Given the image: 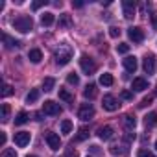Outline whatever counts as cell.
Here are the masks:
<instances>
[{
  "mask_svg": "<svg viewBox=\"0 0 157 157\" xmlns=\"http://www.w3.org/2000/svg\"><path fill=\"white\" fill-rule=\"evenodd\" d=\"M87 157H89V155H87Z\"/></svg>",
  "mask_w": 157,
  "mask_h": 157,
  "instance_id": "obj_49",
  "label": "cell"
},
{
  "mask_svg": "<svg viewBox=\"0 0 157 157\" xmlns=\"http://www.w3.org/2000/svg\"><path fill=\"white\" fill-rule=\"evenodd\" d=\"M74 8H83V2H72Z\"/></svg>",
  "mask_w": 157,
  "mask_h": 157,
  "instance_id": "obj_44",
  "label": "cell"
},
{
  "mask_svg": "<svg viewBox=\"0 0 157 157\" xmlns=\"http://www.w3.org/2000/svg\"><path fill=\"white\" fill-rule=\"evenodd\" d=\"M126 140H128V142H131V140H135V133H131V131H128V135H126Z\"/></svg>",
  "mask_w": 157,
  "mask_h": 157,
  "instance_id": "obj_41",
  "label": "cell"
},
{
  "mask_svg": "<svg viewBox=\"0 0 157 157\" xmlns=\"http://www.w3.org/2000/svg\"><path fill=\"white\" fill-rule=\"evenodd\" d=\"M102 105H104V109H107V111H117V109L120 107L118 100H117L113 94H105L104 100H102Z\"/></svg>",
  "mask_w": 157,
  "mask_h": 157,
  "instance_id": "obj_6",
  "label": "cell"
},
{
  "mask_svg": "<svg viewBox=\"0 0 157 157\" xmlns=\"http://www.w3.org/2000/svg\"><path fill=\"white\" fill-rule=\"evenodd\" d=\"M67 82H68L70 85H78V83H80V78H78V74H74V72H72V74H68V76H67Z\"/></svg>",
  "mask_w": 157,
  "mask_h": 157,
  "instance_id": "obj_31",
  "label": "cell"
},
{
  "mask_svg": "<svg viewBox=\"0 0 157 157\" xmlns=\"http://www.w3.org/2000/svg\"><path fill=\"white\" fill-rule=\"evenodd\" d=\"M15 144L19 146V148H24V146H28L30 144V139H32V135H30V131H19V133H15Z\"/></svg>",
  "mask_w": 157,
  "mask_h": 157,
  "instance_id": "obj_9",
  "label": "cell"
},
{
  "mask_svg": "<svg viewBox=\"0 0 157 157\" xmlns=\"http://www.w3.org/2000/svg\"><path fill=\"white\" fill-rule=\"evenodd\" d=\"M65 157H78V151L74 148H67L65 150Z\"/></svg>",
  "mask_w": 157,
  "mask_h": 157,
  "instance_id": "obj_38",
  "label": "cell"
},
{
  "mask_svg": "<svg viewBox=\"0 0 157 157\" xmlns=\"http://www.w3.org/2000/svg\"><path fill=\"white\" fill-rule=\"evenodd\" d=\"M2 39H4V43H6V46H8V48H19V46H21V43H19V41H15V39H11L8 33H4V35H2Z\"/></svg>",
  "mask_w": 157,
  "mask_h": 157,
  "instance_id": "obj_20",
  "label": "cell"
},
{
  "mask_svg": "<svg viewBox=\"0 0 157 157\" xmlns=\"http://www.w3.org/2000/svg\"><path fill=\"white\" fill-rule=\"evenodd\" d=\"M46 4H48L46 0H37V2L32 4V10H39V8H43V6H46Z\"/></svg>",
  "mask_w": 157,
  "mask_h": 157,
  "instance_id": "obj_37",
  "label": "cell"
},
{
  "mask_svg": "<svg viewBox=\"0 0 157 157\" xmlns=\"http://www.w3.org/2000/svg\"><path fill=\"white\" fill-rule=\"evenodd\" d=\"M100 83H102V85H105V87H111V85L115 83V80H113V76H111V74H107V72H105V74H102V76H100Z\"/></svg>",
  "mask_w": 157,
  "mask_h": 157,
  "instance_id": "obj_22",
  "label": "cell"
},
{
  "mask_svg": "<svg viewBox=\"0 0 157 157\" xmlns=\"http://www.w3.org/2000/svg\"><path fill=\"white\" fill-rule=\"evenodd\" d=\"M131 89H133L135 93L146 91V89H148V80H144V78H135L133 83H131Z\"/></svg>",
  "mask_w": 157,
  "mask_h": 157,
  "instance_id": "obj_13",
  "label": "cell"
},
{
  "mask_svg": "<svg viewBox=\"0 0 157 157\" xmlns=\"http://www.w3.org/2000/svg\"><path fill=\"white\" fill-rule=\"evenodd\" d=\"M151 22H153V28L157 30V17L155 15H151Z\"/></svg>",
  "mask_w": 157,
  "mask_h": 157,
  "instance_id": "obj_43",
  "label": "cell"
},
{
  "mask_svg": "<svg viewBox=\"0 0 157 157\" xmlns=\"http://www.w3.org/2000/svg\"><path fill=\"white\" fill-rule=\"evenodd\" d=\"M142 68H144V72H146V74H153V72H155L157 63H155V56H153V54H148V56L144 57Z\"/></svg>",
  "mask_w": 157,
  "mask_h": 157,
  "instance_id": "obj_8",
  "label": "cell"
},
{
  "mask_svg": "<svg viewBox=\"0 0 157 157\" xmlns=\"http://www.w3.org/2000/svg\"><path fill=\"white\" fill-rule=\"evenodd\" d=\"M96 133H98V137H100L102 140H111V139L115 137V129H113L111 126H100V128L96 129Z\"/></svg>",
  "mask_w": 157,
  "mask_h": 157,
  "instance_id": "obj_12",
  "label": "cell"
},
{
  "mask_svg": "<svg viewBox=\"0 0 157 157\" xmlns=\"http://www.w3.org/2000/svg\"><path fill=\"white\" fill-rule=\"evenodd\" d=\"M28 157H37V155H28Z\"/></svg>",
  "mask_w": 157,
  "mask_h": 157,
  "instance_id": "obj_47",
  "label": "cell"
},
{
  "mask_svg": "<svg viewBox=\"0 0 157 157\" xmlns=\"http://www.w3.org/2000/svg\"><path fill=\"white\" fill-rule=\"evenodd\" d=\"M144 124L146 126H155L157 124V113H148L144 117Z\"/></svg>",
  "mask_w": 157,
  "mask_h": 157,
  "instance_id": "obj_24",
  "label": "cell"
},
{
  "mask_svg": "<svg viewBox=\"0 0 157 157\" xmlns=\"http://www.w3.org/2000/svg\"><path fill=\"white\" fill-rule=\"evenodd\" d=\"M33 117H35V120H43V118H41V117H43V115H41V113H35V115H33Z\"/></svg>",
  "mask_w": 157,
  "mask_h": 157,
  "instance_id": "obj_45",
  "label": "cell"
},
{
  "mask_svg": "<svg viewBox=\"0 0 157 157\" xmlns=\"http://www.w3.org/2000/svg\"><path fill=\"white\" fill-rule=\"evenodd\" d=\"M61 105L59 104H56V102H52V100H46L44 104H43V113L44 115H50V117H57V115H61Z\"/></svg>",
  "mask_w": 157,
  "mask_h": 157,
  "instance_id": "obj_4",
  "label": "cell"
},
{
  "mask_svg": "<svg viewBox=\"0 0 157 157\" xmlns=\"http://www.w3.org/2000/svg\"><path fill=\"white\" fill-rule=\"evenodd\" d=\"M54 21H56V19H54V13H43V15H41V24H43V26H52Z\"/></svg>",
  "mask_w": 157,
  "mask_h": 157,
  "instance_id": "obj_19",
  "label": "cell"
},
{
  "mask_svg": "<svg viewBox=\"0 0 157 157\" xmlns=\"http://www.w3.org/2000/svg\"><path fill=\"white\" fill-rule=\"evenodd\" d=\"M122 10H124V17L126 19H133L135 11H137V6H135L133 0H124V2H122Z\"/></svg>",
  "mask_w": 157,
  "mask_h": 157,
  "instance_id": "obj_11",
  "label": "cell"
},
{
  "mask_svg": "<svg viewBox=\"0 0 157 157\" xmlns=\"http://www.w3.org/2000/svg\"><path fill=\"white\" fill-rule=\"evenodd\" d=\"M72 131V122L70 120H63L61 122V133H70Z\"/></svg>",
  "mask_w": 157,
  "mask_h": 157,
  "instance_id": "obj_30",
  "label": "cell"
},
{
  "mask_svg": "<svg viewBox=\"0 0 157 157\" xmlns=\"http://www.w3.org/2000/svg\"><path fill=\"white\" fill-rule=\"evenodd\" d=\"M72 46L70 44H67V43H61L57 48H56V52H54V59H56V63L57 65H67L70 59H72Z\"/></svg>",
  "mask_w": 157,
  "mask_h": 157,
  "instance_id": "obj_1",
  "label": "cell"
},
{
  "mask_svg": "<svg viewBox=\"0 0 157 157\" xmlns=\"http://www.w3.org/2000/svg\"><path fill=\"white\" fill-rule=\"evenodd\" d=\"M122 122H124V128H126L128 131H133V129H135V126H137V120H135V117H133V115H126Z\"/></svg>",
  "mask_w": 157,
  "mask_h": 157,
  "instance_id": "obj_17",
  "label": "cell"
},
{
  "mask_svg": "<svg viewBox=\"0 0 157 157\" xmlns=\"http://www.w3.org/2000/svg\"><path fill=\"white\" fill-rule=\"evenodd\" d=\"M96 94H98V91H96V85H93V83H91V85H87V87H85V91H83V96H85V98H89V100H93Z\"/></svg>",
  "mask_w": 157,
  "mask_h": 157,
  "instance_id": "obj_18",
  "label": "cell"
},
{
  "mask_svg": "<svg viewBox=\"0 0 157 157\" xmlns=\"http://www.w3.org/2000/svg\"><path fill=\"white\" fill-rule=\"evenodd\" d=\"M137 157H153V155H151V151H150V150H144V148H142V150H139V151H137Z\"/></svg>",
  "mask_w": 157,
  "mask_h": 157,
  "instance_id": "obj_35",
  "label": "cell"
},
{
  "mask_svg": "<svg viewBox=\"0 0 157 157\" xmlns=\"http://www.w3.org/2000/svg\"><path fill=\"white\" fill-rule=\"evenodd\" d=\"M155 94H157V87H155Z\"/></svg>",
  "mask_w": 157,
  "mask_h": 157,
  "instance_id": "obj_48",
  "label": "cell"
},
{
  "mask_svg": "<svg viewBox=\"0 0 157 157\" xmlns=\"http://www.w3.org/2000/svg\"><path fill=\"white\" fill-rule=\"evenodd\" d=\"M124 151H126V148H124V146H118V144H113V146L109 148V153L115 155V157H117V155H122Z\"/></svg>",
  "mask_w": 157,
  "mask_h": 157,
  "instance_id": "obj_26",
  "label": "cell"
},
{
  "mask_svg": "<svg viewBox=\"0 0 157 157\" xmlns=\"http://www.w3.org/2000/svg\"><path fill=\"white\" fill-rule=\"evenodd\" d=\"M2 157H17V151H15V150H11V148H6V150H4V153H2Z\"/></svg>",
  "mask_w": 157,
  "mask_h": 157,
  "instance_id": "obj_36",
  "label": "cell"
},
{
  "mask_svg": "<svg viewBox=\"0 0 157 157\" xmlns=\"http://www.w3.org/2000/svg\"><path fill=\"white\" fill-rule=\"evenodd\" d=\"M117 52H118V54H128V52H129V44H128V43H120V44L117 46Z\"/></svg>",
  "mask_w": 157,
  "mask_h": 157,
  "instance_id": "obj_32",
  "label": "cell"
},
{
  "mask_svg": "<svg viewBox=\"0 0 157 157\" xmlns=\"http://www.w3.org/2000/svg\"><path fill=\"white\" fill-rule=\"evenodd\" d=\"M150 104H151V98L148 96V98H144V100L139 104V107H146V105H150Z\"/></svg>",
  "mask_w": 157,
  "mask_h": 157,
  "instance_id": "obj_39",
  "label": "cell"
},
{
  "mask_svg": "<svg viewBox=\"0 0 157 157\" xmlns=\"http://www.w3.org/2000/svg\"><path fill=\"white\" fill-rule=\"evenodd\" d=\"M155 150H157V140H155Z\"/></svg>",
  "mask_w": 157,
  "mask_h": 157,
  "instance_id": "obj_46",
  "label": "cell"
},
{
  "mask_svg": "<svg viewBox=\"0 0 157 157\" xmlns=\"http://www.w3.org/2000/svg\"><path fill=\"white\" fill-rule=\"evenodd\" d=\"M128 35H129V39H131L133 43H142V41H144V32H142L139 26L128 28Z\"/></svg>",
  "mask_w": 157,
  "mask_h": 157,
  "instance_id": "obj_10",
  "label": "cell"
},
{
  "mask_svg": "<svg viewBox=\"0 0 157 157\" xmlns=\"http://www.w3.org/2000/svg\"><path fill=\"white\" fill-rule=\"evenodd\" d=\"M28 118H30V115H28L26 111H21V113L15 117V124H17V126H22V124L28 122Z\"/></svg>",
  "mask_w": 157,
  "mask_h": 157,
  "instance_id": "obj_23",
  "label": "cell"
},
{
  "mask_svg": "<svg viewBox=\"0 0 157 157\" xmlns=\"http://www.w3.org/2000/svg\"><path fill=\"white\" fill-rule=\"evenodd\" d=\"M109 35H111L113 39H117V37H120V30H118L117 26H111V28H109Z\"/></svg>",
  "mask_w": 157,
  "mask_h": 157,
  "instance_id": "obj_34",
  "label": "cell"
},
{
  "mask_svg": "<svg viewBox=\"0 0 157 157\" xmlns=\"http://www.w3.org/2000/svg\"><path fill=\"white\" fill-rule=\"evenodd\" d=\"M87 137H89V131L83 128V129H80V131H78V135H76V139H74V140H76V142H82V140H85Z\"/></svg>",
  "mask_w": 157,
  "mask_h": 157,
  "instance_id": "obj_28",
  "label": "cell"
},
{
  "mask_svg": "<svg viewBox=\"0 0 157 157\" xmlns=\"http://www.w3.org/2000/svg\"><path fill=\"white\" fill-rule=\"evenodd\" d=\"M59 98L65 100V102H72V94H70L67 89H59Z\"/></svg>",
  "mask_w": 157,
  "mask_h": 157,
  "instance_id": "obj_29",
  "label": "cell"
},
{
  "mask_svg": "<svg viewBox=\"0 0 157 157\" xmlns=\"http://www.w3.org/2000/svg\"><path fill=\"white\" fill-rule=\"evenodd\" d=\"M78 117H80L83 122L91 120V118L94 117V107H93L91 104H83V105L80 107V113H78Z\"/></svg>",
  "mask_w": 157,
  "mask_h": 157,
  "instance_id": "obj_7",
  "label": "cell"
},
{
  "mask_svg": "<svg viewBox=\"0 0 157 157\" xmlns=\"http://www.w3.org/2000/svg\"><path fill=\"white\" fill-rule=\"evenodd\" d=\"M0 120H2V122H8V120H10V105H8V104H2V111H0Z\"/></svg>",
  "mask_w": 157,
  "mask_h": 157,
  "instance_id": "obj_25",
  "label": "cell"
},
{
  "mask_svg": "<svg viewBox=\"0 0 157 157\" xmlns=\"http://www.w3.org/2000/svg\"><path fill=\"white\" fill-rule=\"evenodd\" d=\"M80 67H82V70H83L87 76H91V74L96 72V63H94L93 57H89V56H82V59H80Z\"/></svg>",
  "mask_w": 157,
  "mask_h": 157,
  "instance_id": "obj_3",
  "label": "cell"
},
{
  "mask_svg": "<svg viewBox=\"0 0 157 157\" xmlns=\"http://www.w3.org/2000/svg\"><path fill=\"white\" fill-rule=\"evenodd\" d=\"M0 144H2V146L6 144V133L4 131H2V135H0Z\"/></svg>",
  "mask_w": 157,
  "mask_h": 157,
  "instance_id": "obj_42",
  "label": "cell"
},
{
  "mask_svg": "<svg viewBox=\"0 0 157 157\" xmlns=\"http://www.w3.org/2000/svg\"><path fill=\"white\" fill-rule=\"evenodd\" d=\"M44 139H46V144L50 146V150H59V148H61V139H59L57 133L46 131V133H44Z\"/></svg>",
  "mask_w": 157,
  "mask_h": 157,
  "instance_id": "obj_5",
  "label": "cell"
},
{
  "mask_svg": "<svg viewBox=\"0 0 157 157\" xmlns=\"http://www.w3.org/2000/svg\"><path fill=\"white\" fill-rule=\"evenodd\" d=\"M28 59H30L32 63H41V59H43V52H41L39 48H32V50L28 52Z\"/></svg>",
  "mask_w": 157,
  "mask_h": 157,
  "instance_id": "obj_16",
  "label": "cell"
},
{
  "mask_svg": "<svg viewBox=\"0 0 157 157\" xmlns=\"http://www.w3.org/2000/svg\"><path fill=\"white\" fill-rule=\"evenodd\" d=\"M13 28L17 30V32H21V33H28L32 28H33V21H32V17H28V15H21V17H17V19H13Z\"/></svg>",
  "mask_w": 157,
  "mask_h": 157,
  "instance_id": "obj_2",
  "label": "cell"
},
{
  "mask_svg": "<svg viewBox=\"0 0 157 157\" xmlns=\"http://www.w3.org/2000/svg\"><path fill=\"white\" fill-rule=\"evenodd\" d=\"M11 94H13V87H11L10 83H6V85H4V89H2V96H4V98H8V96H11Z\"/></svg>",
  "mask_w": 157,
  "mask_h": 157,
  "instance_id": "obj_33",
  "label": "cell"
},
{
  "mask_svg": "<svg viewBox=\"0 0 157 157\" xmlns=\"http://www.w3.org/2000/svg\"><path fill=\"white\" fill-rule=\"evenodd\" d=\"M124 68H126L128 72H135V70H137V57H135V56L124 57Z\"/></svg>",
  "mask_w": 157,
  "mask_h": 157,
  "instance_id": "obj_15",
  "label": "cell"
},
{
  "mask_svg": "<svg viewBox=\"0 0 157 157\" xmlns=\"http://www.w3.org/2000/svg\"><path fill=\"white\" fill-rule=\"evenodd\" d=\"M39 96H41V91H39V89H32V91L28 93V96H26V102H28V104H33V102L39 100Z\"/></svg>",
  "mask_w": 157,
  "mask_h": 157,
  "instance_id": "obj_21",
  "label": "cell"
},
{
  "mask_svg": "<svg viewBox=\"0 0 157 157\" xmlns=\"http://www.w3.org/2000/svg\"><path fill=\"white\" fill-rule=\"evenodd\" d=\"M54 85H56V80H54V78H44V82H43V89H44V91H52Z\"/></svg>",
  "mask_w": 157,
  "mask_h": 157,
  "instance_id": "obj_27",
  "label": "cell"
},
{
  "mask_svg": "<svg viewBox=\"0 0 157 157\" xmlns=\"http://www.w3.org/2000/svg\"><path fill=\"white\" fill-rule=\"evenodd\" d=\"M59 28H63V30H68V28H72L74 26V22H72V19H70V15L68 13H63V15H59Z\"/></svg>",
  "mask_w": 157,
  "mask_h": 157,
  "instance_id": "obj_14",
  "label": "cell"
},
{
  "mask_svg": "<svg viewBox=\"0 0 157 157\" xmlns=\"http://www.w3.org/2000/svg\"><path fill=\"white\" fill-rule=\"evenodd\" d=\"M122 98H124V100H131V98H133V94H131L129 91H122Z\"/></svg>",
  "mask_w": 157,
  "mask_h": 157,
  "instance_id": "obj_40",
  "label": "cell"
}]
</instances>
